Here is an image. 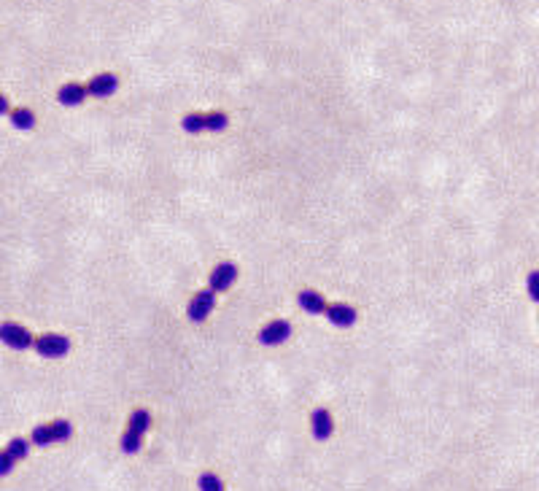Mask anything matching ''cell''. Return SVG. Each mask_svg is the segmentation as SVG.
Listing matches in <instances>:
<instances>
[{"label":"cell","mask_w":539,"mask_h":491,"mask_svg":"<svg viewBox=\"0 0 539 491\" xmlns=\"http://www.w3.org/2000/svg\"><path fill=\"white\" fill-rule=\"evenodd\" d=\"M213 310H216V292L208 286V289H200V292L192 294V300H189V305H186V316L194 324H200L205 322Z\"/></svg>","instance_id":"obj_5"},{"label":"cell","mask_w":539,"mask_h":491,"mask_svg":"<svg viewBox=\"0 0 539 491\" xmlns=\"http://www.w3.org/2000/svg\"><path fill=\"white\" fill-rule=\"evenodd\" d=\"M227 124H230V116H227L224 111H208V114L192 111V114H186L184 119H181V127H184V133H189V135L221 133V130H227Z\"/></svg>","instance_id":"obj_1"},{"label":"cell","mask_w":539,"mask_h":491,"mask_svg":"<svg viewBox=\"0 0 539 491\" xmlns=\"http://www.w3.org/2000/svg\"><path fill=\"white\" fill-rule=\"evenodd\" d=\"M27 451H30V440H25V437H14V440L8 443V454H11L16 461L25 459V456H27Z\"/></svg>","instance_id":"obj_16"},{"label":"cell","mask_w":539,"mask_h":491,"mask_svg":"<svg viewBox=\"0 0 539 491\" xmlns=\"http://www.w3.org/2000/svg\"><path fill=\"white\" fill-rule=\"evenodd\" d=\"M70 435H73L70 421L57 418V421H51V424H38V427L32 430L30 440L35 445H51V443H65V440H70Z\"/></svg>","instance_id":"obj_3"},{"label":"cell","mask_w":539,"mask_h":491,"mask_svg":"<svg viewBox=\"0 0 539 491\" xmlns=\"http://www.w3.org/2000/svg\"><path fill=\"white\" fill-rule=\"evenodd\" d=\"M197 486H200V491H224L221 478L213 475V473H202V475L197 478Z\"/></svg>","instance_id":"obj_15"},{"label":"cell","mask_w":539,"mask_h":491,"mask_svg":"<svg viewBox=\"0 0 539 491\" xmlns=\"http://www.w3.org/2000/svg\"><path fill=\"white\" fill-rule=\"evenodd\" d=\"M235 281H237V265H235V262H218L213 270H211L208 286H211L216 294H221V292H230Z\"/></svg>","instance_id":"obj_8"},{"label":"cell","mask_w":539,"mask_h":491,"mask_svg":"<svg viewBox=\"0 0 539 491\" xmlns=\"http://www.w3.org/2000/svg\"><path fill=\"white\" fill-rule=\"evenodd\" d=\"M11 124H14L16 130L27 133V130L35 127V114H32L30 108H14V111H11Z\"/></svg>","instance_id":"obj_14"},{"label":"cell","mask_w":539,"mask_h":491,"mask_svg":"<svg viewBox=\"0 0 539 491\" xmlns=\"http://www.w3.org/2000/svg\"><path fill=\"white\" fill-rule=\"evenodd\" d=\"M35 351L41 353L44 359H62L65 353L70 351V340L65 335H57V332H47L41 338H35Z\"/></svg>","instance_id":"obj_6"},{"label":"cell","mask_w":539,"mask_h":491,"mask_svg":"<svg viewBox=\"0 0 539 491\" xmlns=\"http://www.w3.org/2000/svg\"><path fill=\"white\" fill-rule=\"evenodd\" d=\"M87 97H89L87 87H84V84H76V81H70V84L60 87V92H57V100H60L62 106H68V108L81 106Z\"/></svg>","instance_id":"obj_13"},{"label":"cell","mask_w":539,"mask_h":491,"mask_svg":"<svg viewBox=\"0 0 539 491\" xmlns=\"http://www.w3.org/2000/svg\"><path fill=\"white\" fill-rule=\"evenodd\" d=\"M332 327H337V329H351L359 319V313H356L354 305H345V303H329L326 305V313H323Z\"/></svg>","instance_id":"obj_9"},{"label":"cell","mask_w":539,"mask_h":491,"mask_svg":"<svg viewBox=\"0 0 539 491\" xmlns=\"http://www.w3.org/2000/svg\"><path fill=\"white\" fill-rule=\"evenodd\" d=\"M297 303L299 308L310 313V316H323L326 313V300H323L321 292H316V289H302V292L297 294Z\"/></svg>","instance_id":"obj_12"},{"label":"cell","mask_w":539,"mask_h":491,"mask_svg":"<svg viewBox=\"0 0 539 491\" xmlns=\"http://www.w3.org/2000/svg\"><path fill=\"white\" fill-rule=\"evenodd\" d=\"M6 114H11V106H8V97L0 92V116H6Z\"/></svg>","instance_id":"obj_19"},{"label":"cell","mask_w":539,"mask_h":491,"mask_svg":"<svg viewBox=\"0 0 539 491\" xmlns=\"http://www.w3.org/2000/svg\"><path fill=\"white\" fill-rule=\"evenodd\" d=\"M119 90V78L116 73H97L87 81V92L92 97H111V95Z\"/></svg>","instance_id":"obj_11"},{"label":"cell","mask_w":539,"mask_h":491,"mask_svg":"<svg viewBox=\"0 0 539 491\" xmlns=\"http://www.w3.org/2000/svg\"><path fill=\"white\" fill-rule=\"evenodd\" d=\"M14 467H16V459L8 454V448H6V451H0V478H6L11 470H14Z\"/></svg>","instance_id":"obj_18"},{"label":"cell","mask_w":539,"mask_h":491,"mask_svg":"<svg viewBox=\"0 0 539 491\" xmlns=\"http://www.w3.org/2000/svg\"><path fill=\"white\" fill-rule=\"evenodd\" d=\"M289 335H292V324L286 322V319H275V322L264 324L256 338L267 348H275V346H283L289 340Z\"/></svg>","instance_id":"obj_7"},{"label":"cell","mask_w":539,"mask_h":491,"mask_svg":"<svg viewBox=\"0 0 539 491\" xmlns=\"http://www.w3.org/2000/svg\"><path fill=\"white\" fill-rule=\"evenodd\" d=\"M0 343H6V346L14 348V351H27V348L35 346V338H32V332L27 327L6 322V324H0Z\"/></svg>","instance_id":"obj_4"},{"label":"cell","mask_w":539,"mask_h":491,"mask_svg":"<svg viewBox=\"0 0 539 491\" xmlns=\"http://www.w3.org/2000/svg\"><path fill=\"white\" fill-rule=\"evenodd\" d=\"M310 432H313V437L316 440H329L332 437V432H335V418L332 413L326 411V408H316L313 416H310Z\"/></svg>","instance_id":"obj_10"},{"label":"cell","mask_w":539,"mask_h":491,"mask_svg":"<svg viewBox=\"0 0 539 491\" xmlns=\"http://www.w3.org/2000/svg\"><path fill=\"white\" fill-rule=\"evenodd\" d=\"M149 427H151V413L149 411L138 408V411L130 413V424H127V432L122 437V451L127 456H135L143 448V435L149 432Z\"/></svg>","instance_id":"obj_2"},{"label":"cell","mask_w":539,"mask_h":491,"mask_svg":"<svg viewBox=\"0 0 539 491\" xmlns=\"http://www.w3.org/2000/svg\"><path fill=\"white\" fill-rule=\"evenodd\" d=\"M526 292L531 297V303H539V270H531L526 278Z\"/></svg>","instance_id":"obj_17"}]
</instances>
